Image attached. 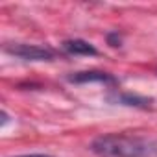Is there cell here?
Masks as SVG:
<instances>
[{
    "label": "cell",
    "instance_id": "cell-4",
    "mask_svg": "<svg viewBox=\"0 0 157 157\" xmlns=\"http://www.w3.org/2000/svg\"><path fill=\"white\" fill-rule=\"evenodd\" d=\"M107 102L111 104H120V105H128V107H139V109H148L151 107V98H146V96H139V94H131V93H109L105 96Z\"/></svg>",
    "mask_w": 157,
    "mask_h": 157
},
{
    "label": "cell",
    "instance_id": "cell-3",
    "mask_svg": "<svg viewBox=\"0 0 157 157\" xmlns=\"http://www.w3.org/2000/svg\"><path fill=\"white\" fill-rule=\"evenodd\" d=\"M70 83H107V85H117L118 80L109 74V72H102V70H83V72H74L68 76Z\"/></svg>",
    "mask_w": 157,
    "mask_h": 157
},
{
    "label": "cell",
    "instance_id": "cell-2",
    "mask_svg": "<svg viewBox=\"0 0 157 157\" xmlns=\"http://www.w3.org/2000/svg\"><path fill=\"white\" fill-rule=\"evenodd\" d=\"M4 52L15 57H21L24 61H52L56 57L54 50L48 46H37V44H24V43H11L4 44Z\"/></svg>",
    "mask_w": 157,
    "mask_h": 157
},
{
    "label": "cell",
    "instance_id": "cell-6",
    "mask_svg": "<svg viewBox=\"0 0 157 157\" xmlns=\"http://www.w3.org/2000/svg\"><path fill=\"white\" fill-rule=\"evenodd\" d=\"M107 43H109L111 46H120V43H122V37H120L117 32H111V33H107Z\"/></svg>",
    "mask_w": 157,
    "mask_h": 157
},
{
    "label": "cell",
    "instance_id": "cell-1",
    "mask_svg": "<svg viewBox=\"0 0 157 157\" xmlns=\"http://www.w3.org/2000/svg\"><path fill=\"white\" fill-rule=\"evenodd\" d=\"M91 151L100 157H155L157 144L137 135L105 133L91 142Z\"/></svg>",
    "mask_w": 157,
    "mask_h": 157
},
{
    "label": "cell",
    "instance_id": "cell-7",
    "mask_svg": "<svg viewBox=\"0 0 157 157\" xmlns=\"http://www.w3.org/2000/svg\"><path fill=\"white\" fill-rule=\"evenodd\" d=\"M17 157H52L48 153H28V155H17Z\"/></svg>",
    "mask_w": 157,
    "mask_h": 157
},
{
    "label": "cell",
    "instance_id": "cell-5",
    "mask_svg": "<svg viewBox=\"0 0 157 157\" xmlns=\"http://www.w3.org/2000/svg\"><path fill=\"white\" fill-rule=\"evenodd\" d=\"M61 46L70 56H96L98 54V50L89 41H83V39H67L63 41Z\"/></svg>",
    "mask_w": 157,
    "mask_h": 157
}]
</instances>
